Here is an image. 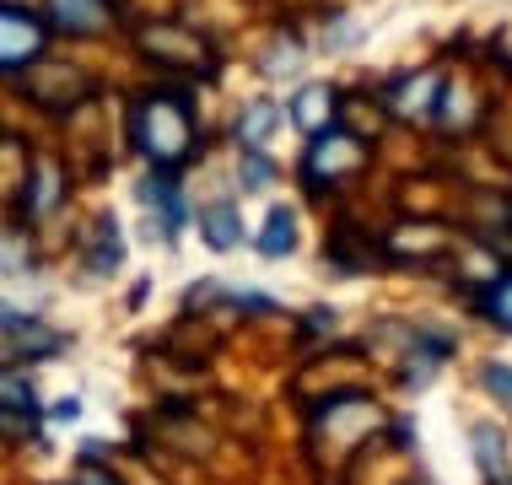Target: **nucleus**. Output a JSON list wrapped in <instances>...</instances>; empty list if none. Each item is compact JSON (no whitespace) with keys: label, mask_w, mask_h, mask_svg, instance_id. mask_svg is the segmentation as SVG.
<instances>
[{"label":"nucleus","mask_w":512,"mask_h":485,"mask_svg":"<svg viewBox=\"0 0 512 485\" xmlns=\"http://www.w3.org/2000/svg\"><path fill=\"white\" fill-rule=\"evenodd\" d=\"M367 162V151L362 141H351V135H340V130H324V135H313V146H308V178L313 184H335V178L345 173H356Z\"/></svg>","instance_id":"f03ea898"},{"label":"nucleus","mask_w":512,"mask_h":485,"mask_svg":"<svg viewBox=\"0 0 512 485\" xmlns=\"http://www.w3.org/2000/svg\"><path fill=\"white\" fill-rule=\"evenodd\" d=\"M141 205H157L168 227H178V221H184V205H178V194H173V178H168V173L151 178V184H141Z\"/></svg>","instance_id":"9b49d317"},{"label":"nucleus","mask_w":512,"mask_h":485,"mask_svg":"<svg viewBox=\"0 0 512 485\" xmlns=\"http://www.w3.org/2000/svg\"><path fill=\"white\" fill-rule=\"evenodd\" d=\"M486 388H496L502 405H512V367H486Z\"/></svg>","instance_id":"dca6fc26"},{"label":"nucleus","mask_w":512,"mask_h":485,"mask_svg":"<svg viewBox=\"0 0 512 485\" xmlns=\"http://www.w3.org/2000/svg\"><path fill=\"white\" fill-rule=\"evenodd\" d=\"M432 87H437V76H415L410 87H399L394 103L405 108V114H421V108H426V97H421V92H432Z\"/></svg>","instance_id":"2eb2a0df"},{"label":"nucleus","mask_w":512,"mask_h":485,"mask_svg":"<svg viewBox=\"0 0 512 485\" xmlns=\"http://www.w3.org/2000/svg\"><path fill=\"white\" fill-rule=\"evenodd\" d=\"M130 130H135L141 157L157 162L162 173L195 157V114H189V103L178 92H146L130 114Z\"/></svg>","instance_id":"f257e3e1"},{"label":"nucleus","mask_w":512,"mask_h":485,"mask_svg":"<svg viewBox=\"0 0 512 485\" xmlns=\"http://www.w3.org/2000/svg\"><path fill=\"white\" fill-rule=\"evenodd\" d=\"M49 6L65 33H98L103 27V0H49Z\"/></svg>","instance_id":"1a4fd4ad"},{"label":"nucleus","mask_w":512,"mask_h":485,"mask_svg":"<svg viewBox=\"0 0 512 485\" xmlns=\"http://www.w3.org/2000/svg\"><path fill=\"white\" fill-rule=\"evenodd\" d=\"M292 119H297L308 135H324L329 124H335V92H329V87H308V92H297Z\"/></svg>","instance_id":"0eeeda50"},{"label":"nucleus","mask_w":512,"mask_h":485,"mask_svg":"<svg viewBox=\"0 0 512 485\" xmlns=\"http://www.w3.org/2000/svg\"><path fill=\"white\" fill-rule=\"evenodd\" d=\"M496 485H512V480H496Z\"/></svg>","instance_id":"a211bd4d"},{"label":"nucleus","mask_w":512,"mask_h":485,"mask_svg":"<svg viewBox=\"0 0 512 485\" xmlns=\"http://www.w3.org/2000/svg\"><path fill=\"white\" fill-rule=\"evenodd\" d=\"M205 243L211 248H238L243 243V227H238V211H232V205H211V211H205Z\"/></svg>","instance_id":"9d476101"},{"label":"nucleus","mask_w":512,"mask_h":485,"mask_svg":"<svg viewBox=\"0 0 512 485\" xmlns=\"http://www.w3.org/2000/svg\"><path fill=\"white\" fill-rule=\"evenodd\" d=\"M297 248V211L292 205H275L265 216V232H259V254L275 259V254H292Z\"/></svg>","instance_id":"6e6552de"},{"label":"nucleus","mask_w":512,"mask_h":485,"mask_svg":"<svg viewBox=\"0 0 512 485\" xmlns=\"http://www.w3.org/2000/svg\"><path fill=\"white\" fill-rule=\"evenodd\" d=\"M486 313H491L502 329H512V275H507V281H496V286L486 291Z\"/></svg>","instance_id":"4468645a"},{"label":"nucleus","mask_w":512,"mask_h":485,"mask_svg":"<svg viewBox=\"0 0 512 485\" xmlns=\"http://www.w3.org/2000/svg\"><path fill=\"white\" fill-rule=\"evenodd\" d=\"M33 388L22 372H0V432H33Z\"/></svg>","instance_id":"39448f33"},{"label":"nucleus","mask_w":512,"mask_h":485,"mask_svg":"<svg viewBox=\"0 0 512 485\" xmlns=\"http://www.w3.org/2000/svg\"><path fill=\"white\" fill-rule=\"evenodd\" d=\"M38 54H44V22L17 6H0V71L33 65Z\"/></svg>","instance_id":"7ed1b4c3"},{"label":"nucleus","mask_w":512,"mask_h":485,"mask_svg":"<svg viewBox=\"0 0 512 485\" xmlns=\"http://www.w3.org/2000/svg\"><path fill=\"white\" fill-rule=\"evenodd\" d=\"M76 485H114V475H103L98 464H81L76 469Z\"/></svg>","instance_id":"f3484780"},{"label":"nucleus","mask_w":512,"mask_h":485,"mask_svg":"<svg viewBox=\"0 0 512 485\" xmlns=\"http://www.w3.org/2000/svg\"><path fill=\"white\" fill-rule=\"evenodd\" d=\"M275 184V162L265 157V151H243V189H270Z\"/></svg>","instance_id":"ddd939ff"},{"label":"nucleus","mask_w":512,"mask_h":485,"mask_svg":"<svg viewBox=\"0 0 512 485\" xmlns=\"http://www.w3.org/2000/svg\"><path fill=\"white\" fill-rule=\"evenodd\" d=\"M475 464L486 469V475L502 480V464H507V453H502V437L491 432V426H475Z\"/></svg>","instance_id":"f8f14e48"},{"label":"nucleus","mask_w":512,"mask_h":485,"mask_svg":"<svg viewBox=\"0 0 512 485\" xmlns=\"http://www.w3.org/2000/svg\"><path fill=\"white\" fill-rule=\"evenodd\" d=\"M141 49H151L157 60H168V65H189L195 76H211V49H205L195 33H184V27H146Z\"/></svg>","instance_id":"20e7f679"},{"label":"nucleus","mask_w":512,"mask_h":485,"mask_svg":"<svg viewBox=\"0 0 512 485\" xmlns=\"http://www.w3.org/2000/svg\"><path fill=\"white\" fill-rule=\"evenodd\" d=\"M275 130H281V108L270 103H248L243 108V119H238V141H243V151H265L270 141H275Z\"/></svg>","instance_id":"423d86ee"}]
</instances>
